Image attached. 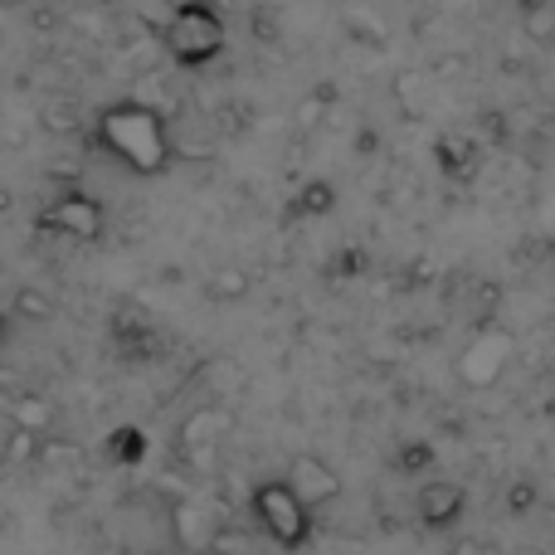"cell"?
Wrapping results in <instances>:
<instances>
[{"mask_svg":"<svg viewBox=\"0 0 555 555\" xmlns=\"http://www.w3.org/2000/svg\"><path fill=\"white\" fill-rule=\"evenodd\" d=\"M93 5H122V0H93Z\"/></svg>","mask_w":555,"mask_h":555,"instance_id":"cell-28","label":"cell"},{"mask_svg":"<svg viewBox=\"0 0 555 555\" xmlns=\"http://www.w3.org/2000/svg\"><path fill=\"white\" fill-rule=\"evenodd\" d=\"M15 424H20V429L49 434V424H54V404H49L44 395H20V400H15Z\"/></svg>","mask_w":555,"mask_h":555,"instance_id":"cell-16","label":"cell"},{"mask_svg":"<svg viewBox=\"0 0 555 555\" xmlns=\"http://www.w3.org/2000/svg\"><path fill=\"white\" fill-rule=\"evenodd\" d=\"M420 521L429 531H443V527H459L463 512H468V492L459 488V482H424L420 492Z\"/></svg>","mask_w":555,"mask_h":555,"instance_id":"cell-6","label":"cell"},{"mask_svg":"<svg viewBox=\"0 0 555 555\" xmlns=\"http://www.w3.org/2000/svg\"><path fill=\"white\" fill-rule=\"evenodd\" d=\"M424 93H429L424 74H400L395 78V98H400V103H424Z\"/></svg>","mask_w":555,"mask_h":555,"instance_id":"cell-21","label":"cell"},{"mask_svg":"<svg viewBox=\"0 0 555 555\" xmlns=\"http://www.w3.org/2000/svg\"><path fill=\"white\" fill-rule=\"evenodd\" d=\"M434 162H439V171L449 176L453 185H468L473 176H478V166H482V146L473 142V137H463V132H449V137L434 142Z\"/></svg>","mask_w":555,"mask_h":555,"instance_id":"cell-7","label":"cell"},{"mask_svg":"<svg viewBox=\"0 0 555 555\" xmlns=\"http://www.w3.org/2000/svg\"><path fill=\"white\" fill-rule=\"evenodd\" d=\"M332 103V88H317L312 98H307L302 107H297V127H302V132H312L317 122H322V107Z\"/></svg>","mask_w":555,"mask_h":555,"instance_id":"cell-20","label":"cell"},{"mask_svg":"<svg viewBox=\"0 0 555 555\" xmlns=\"http://www.w3.org/2000/svg\"><path fill=\"white\" fill-rule=\"evenodd\" d=\"M39 127H44V132H54V137H74L78 132V117L68 113V103H44Z\"/></svg>","mask_w":555,"mask_h":555,"instance_id":"cell-18","label":"cell"},{"mask_svg":"<svg viewBox=\"0 0 555 555\" xmlns=\"http://www.w3.org/2000/svg\"><path fill=\"white\" fill-rule=\"evenodd\" d=\"M521 29H527L537 44H551L555 39V5H541V10H531V15H521Z\"/></svg>","mask_w":555,"mask_h":555,"instance_id":"cell-19","label":"cell"},{"mask_svg":"<svg viewBox=\"0 0 555 555\" xmlns=\"http://www.w3.org/2000/svg\"><path fill=\"white\" fill-rule=\"evenodd\" d=\"M249 287H254V278H249V269H240V263H220V269H210V278H205V297L220 307L244 302Z\"/></svg>","mask_w":555,"mask_h":555,"instance_id":"cell-10","label":"cell"},{"mask_svg":"<svg viewBox=\"0 0 555 555\" xmlns=\"http://www.w3.org/2000/svg\"><path fill=\"white\" fill-rule=\"evenodd\" d=\"M541 5H555V0H517L521 15H531V10H541Z\"/></svg>","mask_w":555,"mask_h":555,"instance_id":"cell-25","label":"cell"},{"mask_svg":"<svg viewBox=\"0 0 555 555\" xmlns=\"http://www.w3.org/2000/svg\"><path fill=\"white\" fill-rule=\"evenodd\" d=\"M230 424H234V414L224 410V404H201V410H195L191 420L181 424V449H185V453L215 449V443L230 434Z\"/></svg>","mask_w":555,"mask_h":555,"instance_id":"cell-8","label":"cell"},{"mask_svg":"<svg viewBox=\"0 0 555 555\" xmlns=\"http://www.w3.org/2000/svg\"><path fill=\"white\" fill-rule=\"evenodd\" d=\"M502 356H507V341H492V351H482V341L463 356V380L468 385H492L502 371Z\"/></svg>","mask_w":555,"mask_h":555,"instance_id":"cell-13","label":"cell"},{"mask_svg":"<svg viewBox=\"0 0 555 555\" xmlns=\"http://www.w3.org/2000/svg\"><path fill=\"white\" fill-rule=\"evenodd\" d=\"M5 341H10V312L0 307V346H5Z\"/></svg>","mask_w":555,"mask_h":555,"instance_id":"cell-26","label":"cell"},{"mask_svg":"<svg viewBox=\"0 0 555 555\" xmlns=\"http://www.w3.org/2000/svg\"><path fill=\"white\" fill-rule=\"evenodd\" d=\"M162 39H166L171 64L210 68L215 59L224 54V44H230V29H224V15L215 0H181V5L171 10V20H166Z\"/></svg>","mask_w":555,"mask_h":555,"instance_id":"cell-2","label":"cell"},{"mask_svg":"<svg viewBox=\"0 0 555 555\" xmlns=\"http://www.w3.org/2000/svg\"><path fill=\"white\" fill-rule=\"evenodd\" d=\"M210 555H254V541H249V531H240V527H215L210 531V546H205Z\"/></svg>","mask_w":555,"mask_h":555,"instance_id":"cell-17","label":"cell"},{"mask_svg":"<svg viewBox=\"0 0 555 555\" xmlns=\"http://www.w3.org/2000/svg\"><path fill=\"white\" fill-rule=\"evenodd\" d=\"M287 488H293V498L302 502L307 512L326 507V502L341 498V478H336V468L326 459H317V453H297L293 463H287Z\"/></svg>","mask_w":555,"mask_h":555,"instance_id":"cell-5","label":"cell"},{"mask_svg":"<svg viewBox=\"0 0 555 555\" xmlns=\"http://www.w3.org/2000/svg\"><path fill=\"white\" fill-rule=\"evenodd\" d=\"M39 230L44 234H59V240H74V244H98L107 230V210L98 195L88 191H59L54 201L39 210Z\"/></svg>","mask_w":555,"mask_h":555,"instance_id":"cell-4","label":"cell"},{"mask_svg":"<svg viewBox=\"0 0 555 555\" xmlns=\"http://www.w3.org/2000/svg\"><path fill=\"white\" fill-rule=\"evenodd\" d=\"M93 146L103 156H113L122 171L142 176V181L166 176L176 162L171 122H166V113H156L152 103H142V98H117V103L98 107Z\"/></svg>","mask_w":555,"mask_h":555,"instance_id":"cell-1","label":"cell"},{"mask_svg":"<svg viewBox=\"0 0 555 555\" xmlns=\"http://www.w3.org/2000/svg\"><path fill=\"white\" fill-rule=\"evenodd\" d=\"M449 555H488V546H482V541H453Z\"/></svg>","mask_w":555,"mask_h":555,"instance_id":"cell-24","label":"cell"},{"mask_svg":"<svg viewBox=\"0 0 555 555\" xmlns=\"http://www.w3.org/2000/svg\"><path fill=\"white\" fill-rule=\"evenodd\" d=\"M517 555H546V551H537V546H521Z\"/></svg>","mask_w":555,"mask_h":555,"instance_id":"cell-27","label":"cell"},{"mask_svg":"<svg viewBox=\"0 0 555 555\" xmlns=\"http://www.w3.org/2000/svg\"><path fill=\"white\" fill-rule=\"evenodd\" d=\"M429 459H434V453H429V443H410V449H404L400 453V468H429Z\"/></svg>","mask_w":555,"mask_h":555,"instance_id":"cell-23","label":"cell"},{"mask_svg":"<svg viewBox=\"0 0 555 555\" xmlns=\"http://www.w3.org/2000/svg\"><path fill=\"white\" fill-rule=\"evenodd\" d=\"M249 512H254V521H259L263 537H269L273 546H283V551H302L307 541H312V531H317L312 512L293 498V488H287L283 478L259 482V488L249 492Z\"/></svg>","mask_w":555,"mask_h":555,"instance_id":"cell-3","label":"cell"},{"mask_svg":"<svg viewBox=\"0 0 555 555\" xmlns=\"http://www.w3.org/2000/svg\"><path fill=\"white\" fill-rule=\"evenodd\" d=\"M107 459L122 463V468H132V463L146 459V434L137 429V424H122V429L107 434Z\"/></svg>","mask_w":555,"mask_h":555,"instance_id":"cell-14","label":"cell"},{"mask_svg":"<svg viewBox=\"0 0 555 555\" xmlns=\"http://www.w3.org/2000/svg\"><path fill=\"white\" fill-rule=\"evenodd\" d=\"M10 322H29V326H44V322H54V293H44V287H35V283H25V287H15L10 293Z\"/></svg>","mask_w":555,"mask_h":555,"instance_id":"cell-11","label":"cell"},{"mask_svg":"<svg viewBox=\"0 0 555 555\" xmlns=\"http://www.w3.org/2000/svg\"><path fill=\"white\" fill-rule=\"evenodd\" d=\"M44 439H49V434H35V429H20V424H10L5 443H0V459H5V468H39V459H44Z\"/></svg>","mask_w":555,"mask_h":555,"instance_id":"cell-12","label":"cell"},{"mask_svg":"<svg viewBox=\"0 0 555 555\" xmlns=\"http://www.w3.org/2000/svg\"><path fill=\"white\" fill-rule=\"evenodd\" d=\"M336 210V185L332 181H307L293 191L287 201V220H322V215Z\"/></svg>","mask_w":555,"mask_h":555,"instance_id":"cell-9","label":"cell"},{"mask_svg":"<svg viewBox=\"0 0 555 555\" xmlns=\"http://www.w3.org/2000/svg\"><path fill=\"white\" fill-rule=\"evenodd\" d=\"M507 507L512 512H531V507H537V488H531V482H512Z\"/></svg>","mask_w":555,"mask_h":555,"instance_id":"cell-22","label":"cell"},{"mask_svg":"<svg viewBox=\"0 0 555 555\" xmlns=\"http://www.w3.org/2000/svg\"><path fill=\"white\" fill-rule=\"evenodd\" d=\"M210 521H205V512L201 507H191V502H181L176 507V537H181V546H191V551H205L210 546Z\"/></svg>","mask_w":555,"mask_h":555,"instance_id":"cell-15","label":"cell"}]
</instances>
